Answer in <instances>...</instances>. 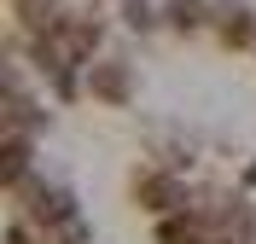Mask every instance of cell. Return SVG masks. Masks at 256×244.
I'll return each mask as SVG.
<instances>
[{"instance_id": "4", "label": "cell", "mask_w": 256, "mask_h": 244, "mask_svg": "<svg viewBox=\"0 0 256 244\" xmlns=\"http://www.w3.org/2000/svg\"><path fill=\"white\" fill-rule=\"evenodd\" d=\"M30 175H35V134H12L6 128V140H0V186L12 192Z\"/></svg>"}, {"instance_id": "7", "label": "cell", "mask_w": 256, "mask_h": 244, "mask_svg": "<svg viewBox=\"0 0 256 244\" xmlns=\"http://www.w3.org/2000/svg\"><path fill=\"white\" fill-rule=\"evenodd\" d=\"M35 239H41V244H94V227H88V215H70V221L41 227Z\"/></svg>"}, {"instance_id": "8", "label": "cell", "mask_w": 256, "mask_h": 244, "mask_svg": "<svg viewBox=\"0 0 256 244\" xmlns=\"http://www.w3.org/2000/svg\"><path fill=\"white\" fill-rule=\"evenodd\" d=\"M6 244H41V239H35L30 221H18V215H12V221H6Z\"/></svg>"}, {"instance_id": "5", "label": "cell", "mask_w": 256, "mask_h": 244, "mask_svg": "<svg viewBox=\"0 0 256 244\" xmlns=\"http://www.w3.org/2000/svg\"><path fill=\"white\" fill-rule=\"evenodd\" d=\"M163 29H175V35L216 29V0H163Z\"/></svg>"}, {"instance_id": "6", "label": "cell", "mask_w": 256, "mask_h": 244, "mask_svg": "<svg viewBox=\"0 0 256 244\" xmlns=\"http://www.w3.org/2000/svg\"><path fill=\"white\" fill-rule=\"evenodd\" d=\"M116 6H122V29H134V35L163 29V0H116Z\"/></svg>"}, {"instance_id": "3", "label": "cell", "mask_w": 256, "mask_h": 244, "mask_svg": "<svg viewBox=\"0 0 256 244\" xmlns=\"http://www.w3.org/2000/svg\"><path fill=\"white\" fill-rule=\"evenodd\" d=\"M216 41L222 47H256V6L250 0H216Z\"/></svg>"}, {"instance_id": "1", "label": "cell", "mask_w": 256, "mask_h": 244, "mask_svg": "<svg viewBox=\"0 0 256 244\" xmlns=\"http://www.w3.org/2000/svg\"><path fill=\"white\" fill-rule=\"evenodd\" d=\"M128 198H134V210L146 215H175V210H192V186L175 175V169H163V163H134V175H128Z\"/></svg>"}, {"instance_id": "2", "label": "cell", "mask_w": 256, "mask_h": 244, "mask_svg": "<svg viewBox=\"0 0 256 244\" xmlns=\"http://www.w3.org/2000/svg\"><path fill=\"white\" fill-rule=\"evenodd\" d=\"M134 93H140V81H134V64H128V58L99 52L94 64H88V99H99V105L122 111V105H134Z\"/></svg>"}]
</instances>
